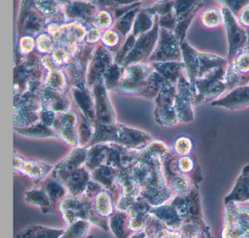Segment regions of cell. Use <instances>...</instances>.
Segmentation results:
<instances>
[{
	"label": "cell",
	"mask_w": 249,
	"mask_h": 238,
	"mask_svg": "<svg viewBox=\"0 0 249 238\" xmlns=\"http://www.w3.org/2000/svg\"><path fill=\"white\" fill-rule=\"evenodd\" d=\"M180 50L185 73L192 83L218 67L229 64L222 57L196 51L186 40L180 43Z\"/></svg>",
	"instance_id": "cell-1"
},
{
	"label": "cell",
	"mask_w": 249,
	"mask_h": 238,
	"mask_svg": "<svg viewBox=\"0 0 249 238\" xmlns=\"http://www.w3.org/2000/svg\"><path fill=\"white\" fill-rule=\"evenodd\" d=\"M227 65L221 66L193 83L196 91V102L213 100L227 92L225 76Z\"/></svg>",
	"instance_id": "cell-2"
},
{
	"label": "cell",
	"mask_w": 249,
	"mask_h": 238,
	"mask_svg": "<svg viewBox=\"0 0 249 238\" xmlns=\"http://www.w3.org/2000/svg\"><path fill=\"white\" fill-rule=\"evenodd\" d=\"M221 13L228 39V62H231L240 53L248 48L246 29L239 23L237 18L225 6L221 4Z\"/></svg>",
	"instance_id": "cell-3"
},
{
	"label": "cell",
	"mask_w": 249,
	"mask_h": 238,
	"mask_svg": "<svg viewBox=\"0 0 249 238\" xmlns=\"http://www.w3.org/2000/svg\"><path fill=\"white\" fill-rule=\"evenodd\" d=\"M59 211L67 224L70 225L78 220L89 221L96 210L91 199L68 194L59 203Z\"/></svg>",
	"instance_id": "cell-4"
},
{
	"label": "cell",
	"mask_w": 249,
	"mask_h": 238,
	"mask_svg": "<svg viewBox=\"0 0 249 238\" xmlns=\"http://www.w3.org/2000/svg\"><path fill=\"white\" fill-rule=\"evenodd\" d=\"M151 61L156 62L181 61L180 44L172 31L161 28L158 45L151 57Z\"/></svg>",
	"instance_id": "cell-5"
},
{
	"label": "cell",
	"mask_w": 249,
	"mask_h": 238,
	"mask_svg": "<svg viewBox=\"0 0 249 238\" xmlns=\"http://www.w3.org/2000/svg\"><path fill=\"white\" fill-rule=\"evenodd\" d=\"M176 85L167 81L157 95V121L163 124H174L178 118L175 110Z\"/></svg>",
	"instance_id": "cell-6"
},
{
	"label": "cell",
	"mask_w": 249,
	"mask_h": 238,
	"mask_svg": "<svg viewBox=\"0 0 249 238\" xmlns=\"http://www.w3.org/2000/svg\"><path fill=\"white\" fill-rule=\"evenodd\" d=\"M87 154L88 150L85 147L75 149L55 166L52 171V175L63 183L70 174L85 165Z\"/></svg>",
	"instance_id": "cell-7"
},
{
	"label": "cell",
	"mask_w": 249,
	"mask_h": 238,
	"mask_svg": "<svg viewBox=\"0 0 249 238\" xmlns=\"http://www.w3.org/2000/svg\"><path fill=\"white\" fill-rule=\"evenodd\" d=\"M151 210L149 203L140 195L127 211L130 218L129 228L132 232L135 234L142 232L149 224L153 219L150 213Z\"/></svg>",
	"instance_id": "cell-8"
},
{
	"label": "cell",
	"mask_w": 249,
	"mask_h": 238,
	"mask_svg": "<svg viewBox=\"0 0 249 238\" xmlns=\"http://www.w3.org/2000/svg\"><path fill=\"white\" fill-rule=\"evenodd\" d=\"M52 128L62 140L72 146L78 143L77 118L72 112L59 114L56 117Z\"/></svg>",
	"instance_id": "cell-9"
},
{
	"label": "cell",
	"mask_w": 249,
	"mask_h": 238,
	"mask_svg": "<svg viewBox=\"0 0 249 238\" xmlns=\"http://www.w3.org/2000/svg\"><path fill=\"white\" fill-rule=\"evenodd\" d=\"M37 185L44 190L52 203L53 213H56L57 209L59 210V203L68 194L65 185L52 173Z\"/></svg>",
	"instance_id": "cell-10"
},
{
	"label": "cell",
	"mask_w": 249,
	"mask_h": 238,
	"mask_svg": "<svg viewBox=\"0 0 249 238\" xmlns=\"http://www.w3.org/2000/svg\"><path fill=\"white\" fill-rule=\"evenodd\" d=\"M91 181V172L85 166H83L70 174L62 183L66 187L68 194L78 197L84 194Z\"/></svg>",
	"instance_id": "cell-11"
},
{
	"label": "cell",
	"mask_w": 249,
	"mask_h": 238,
	"mask_svg": "<svg viewBox=\"0 0 249 238\" xmlns=\"http://www.w3.org/2000/svg\"><path fill=\"white\" fill-rule=\"evenodd\" d=\"M158 22L157 21L153 29L148 33L142 35L138 40L134 52L130 54V55L126 58V64H129V62L132 61L141 59L144 56H148L151 54L158 39Z\"/></svg>",
	"instance_id": "cell-12"
},
{
	"label": "cell",
	"mask_w": 249,
	"mask_h": 238,
	"mask_svg": "<svg viewBox=\"0 0 249 238\" xmlns=\"http://www.w3.org/2000/svg\"><path fill=\"white\" fill-rule=\"evenodd\" d=\"M213 105L238 108L249 105V86L237 87L227 92L225 96L213 102Z\"/></svg>",
	"instance_id": "cell-13"
},
{
	"label": "cell",
	"mask_w": 249,
	"mask_h": 238,
	"mask_svg": "<svg viewBox=\"0 0 249 238\" xmlns=\"http://www.w3.org/2000/svg\"><path fill=\"white\" fill-rule=\"evenodd\" d=\"M95 97L96 121L104 124H115L114 112L102 85L96 87Z\"/></svg>",
	"instance_id": "cell-14"
},
{
	"label": "cell",
	"mask_w": 249,
	"mask_h": 238,
	"mask_svg": "<svg viewBox=\"0 0 249 238\" xmlns=\"http://www.w3.org/2000/svg\"><path fill=\"white\" fill-rule=\"evenodd\" d=\"M119 142L118 144L124 147L129 148H135L146 144L151 137L142 132L135 128H129L124 126L119 125Z\"/></svg>",
	"instance_id": "cell-15"
},
{
	"label": "cell",
	"mask_w": 249,
	"mask_h": 238,
	"mask_svg": "<svg viewBox=\"0 0 249 238\" xmlns=\"http://www.w3.org/2000/svg\"><path fill=\"white\" fill-rule=\"evenodd\" d=\"M127 212L116 210L109 218V228L116 238H130L134 235L129 228Z\"/></svg>",
	"instance_id": "cell-16"
},
{
	"label": "cell",
	"mask_w": 249,
	"mask_h": 238,
	"mask_svg": "<svg viewBox=\"0 0 249 238\" xmlns=\"http://www.w3.org/2000/svg\"><path fill=\"white\" fill-rule=\"evenodd\" d=\"M119 127L116 124H104L96 121L94 124V134L89 147L97 144L107 143H118L119 142Z\"/></svg>",
	"instance_id": "cell-17"
},
{
	"label": "cell",
	"mask_w": 249,
	"mask_h": 238,
	"mask_svg": "<svg viewBox=\"0 0 249 238\" xmlns=\"http://www.w3.org/2000/svg\"><path fill=\"white\" fill-rule=\"evenodd\" d=\"M53 170V167L51 165L36 161H25L19 172L38 184L44 181Z\"/></svg>",
	"instance_id": "cell-18"
},
{
	"label": "cell",
	"mask_w": 249,
	"mask_h": 238,
	"mask_svg": "<svg viewBox=\"0 0 249 238\" xmlns=\"http://www.w3.org/2000/svg\"><path fill=\"white\" fill-rule=\"evenodd\" d=\"M90 199L92 200L97 214L102 217L109 219L116 210V202L113 195L110 191L104 188L96 193L94 197Z\"/></svg>",
	"instance_id": "cell-19"
},
{
	"label": "cell",
	"mask_w": 249,
	"mask_h": 238,
	"mask_svg": "<svg viewBox=\"0 0 249 238\" xmlns=\"http://www.w3.org/2000/svg\"><path fill=\"white\" fill-rule=\"evenodd\" d=\"M110 145L97 144L91 146L88 150L85 166L90 171L94 170L102 165H106Z\"/></svg>",
	"instance_id": "cell-20"
},
{
	"label": "cell",
	"mask_w": 249,
	"mask_h": 238,
	"mask_svg": "<svg viewBox=\"0 0 249 238\" xmlns=\"http://www.w3.org/2000/svg\"><path fill=\"white\" fill-rule=\"evenodd\" d=\"M24 198L28 204L40 207L43 214L53 213L49 197L39 185L27 191L24 194Z\"/></svg>",
	"instance_id": "cell-21"
},
{
	"label": "cell",
	"mask_w": 249,
	"mask_h": 238,
	"mask_svg": "<svg viewBox=\"0 0 249 238\" xmlns=\"http://www.w3.org/2000/svg\"><path fill=\"white\" fill-rule=\"evenodd\" d=\"M65 229H53L47 226L34 225L17 234V238H60Z\"/></svg>",
	"instance_id": "cell-22"
},
{
	"label": "cell",
	"mask_w": 249,
	"mask_h": 238,
	"mask_svg": "<svg viewBox=\"0 0 249 238\" xmlns=\"http://www.w3.org/2000/svg\"><path fill=\"white\" fill-rule=\"evenodd\" d=\"M156 71L161 74L166 80L177 85L179 77L184 70L181 61H168V62H156L154 64Z\"/></svg>",
	"instance_id": "cell-23"
},
{
	"label": "cell",
	"mask_w": 249,
	"mask_h": 238,
	"mask_svg": "<svg viewBox=\"0 0 249 238\" xmlns=\"http://www.w3.org/2000/svg\"><path fill=\"white\" fill-rule=\"evenodd\" d=\"M73 96L77 105L82 111L83 115L92 125L95 124L97 117L94 104L87 93L79 89L73 91Z\"/></svg>",
	"instance_id": "cell-24"
},
{
	"label": "cell",
	"mask_w": 249,
	"mask_h": 238,
	"mask_svg": "<svg viewBox=\"0 0 249 238\" xmlns=\"http://www.w3.org/2000/svg\"><path fill=\"white\" fill-rule=\"evenodd\" d=\"M199 19L202 26L207 29H216L224 23L221 7H209L201 10Z\"/></svg>",
	"instance_id": "cell-25"
},
{
	"label": "cell",
	"mask_w": 249,
	"mask_h": 238,
	"mask_svg": "<svg viewBox=\"0 0 249 238\" xmlns=\"http://www.w3.org/2000/svg\"><path fill=\"white\" fill-rule=\"evenodd\" d=\"M18 134L32 138H46V137H56V132L51 127H46L41 122L37 123L34 125L25 128H15Z\"/></svg>",
	"instance_id": "cell-26"
},
{
	"label": "cell",
	"mask_w": 249,
	"mask_h": 238,
	"mask_svg": "<svg viewBox=\"0 0 249 238\" xmlns=\"http://www.w3.org/2000/svg\"><path fill=\"white\" fill-rule=\"evenodd\" d=\"M91 223L87 220H78L68 225L60 238H86L91 229Z\"/></svg>",
	"instance_id": "cell-27"
},
{
	"label": "cell",
	"mask_w": 249,
	"mask_h": 238,
	"mask_svg": "<svg viewBox=\"0 0 249 238\" xmlns=\"http://www.w3.org/2000/svg\"><path fill=\"white\" fill-rule=\"evenodd\" d=\"M78 128V143L81 147L89 146L94 137V128L92 124L83 115L81 117Z\"/></svg>",
	"instance_id": "cell-28"
},
{
	"label": "cell",
	"mask_w": 249,
	"mask_h": 238,
	"mask_svg": "<svg viewBox=\"0 0 249 238\" xmlns=\"http://www.w3.org/2000/svg\"><path fill=\"white\" fill-rule=\"evenodd\" d=\"M40 120V113L36 111H16L14 126L16 128H25L37 124Z\"/></svg>",
	"instance_id": "cell-29"
},
{
	"label": "cell",
	"mask_w": 249,
	"mask_h": 238,
	"mask_svg": "<svg viewBox=\"0 0 249 238\" xmlns=\"http://www.w3.org/2000/svg\"><path fill=\"white\" fill-rule=\"evenodd\" d=\"M140 196V188H137L130 192L122 193L119 201L116 204V210L127 212L133 205Z\"/></svg>",
	"instance_id": "cell-30"
},
{
	"label": "cell",
	"mask_w": 249,
	"mask_h": 238,
	"mask_svg": "<svg viewBox=\"0 0 249 238\" xmlns=\"http://www.w3.org/2000/svg\"><path fill=\"white\" fill-rule=\"evenodd\" d=\"M102 51H100L97 53L93 61V66L91 67V74H90V77H92V80L91 81H94V79L97 75L101 74L102 72L104 71V68L107 64L108 56L106 53L102 52Z\"/></svg>",
	"instance_id": "cell-31"
},
{
	"label": "cell",
	"mask_w": 249,
	"mask_h": 238,
	"mask_svg": "<svg viewBox=\"0 0 249 238\" xmlns=\"http://www.w3.org/2000/svg\"><path fill=\"white\" fill-rule=\"evenodd\" d=\"M230 64H232L239 72L249 74V51L245 50L237 55Z\"/></svg>",
	"instance_id": "cell-32"
},
{
	"label": "cell",
	"mask_w": 249,
	"mask_h": 238,
	"mask_svg": "<svg viewBox=\"0 0 249 238\" xmlns=\"http://www.w3.org/2000/svg\"><path fill=\"white\" fill-rule=\"evenodd\" d=\"M153 21L151 16L145 12H142L138 18V20L135 23L134 34L137 35H139L140 33L146 32L147 30L151 29Z\"/></svg>",
	"instance_id": "cell-33"
},
{
	"label": "cell",
	"mask_w": 249,
	"mask_h": 238,
	"mask_svg": "<svg viewBox=\"0 0 249 238\" xmlns=\"http://www.w3.org/2000/svg\"><path fill=\"white\" fill-rule=\"evenodd\" d=\"M219 2L227 7L236 18L249 4V1H220Z\"/></svg>",
	"instance_id": "cell-34"
},
{
	"label": "cell",
	"mask_w": 249,
	"mask_h": 238,
	"mask_svg": "<svg viewBox=\"0 0 249 238\" xmlns=\"http://www.w3.org/2000/svg\"><path fill=\"white\" fill-rule=\"evenodd\" d=\"M56 113L54 111L49 109H43L40 112V121L46 127H52L56 119Z\"/></svg>",
	"instance_id": "cell-35"
},
{
	"label": "cell",
	"mask_w": 249,
	"mask_h": 238,
	"mask_svg": "<svg viewBox=\"0 0 249 238\" xmlns=\"http://www.w3.org/2000/svg\"><path fill=\"white\" fill-rule=\"evenodd\" d=\"M105 77H106L107 86H108L109 88L113 87L119 80V70L118 67L113 66L105 74Z\"/></svg>",
	"instance_id": "cell-36"
},
{
	"label": "cell",
	"mask_w": 249,
	"mask_h": 238,
	"mask_svg": "<svg viewBox=\"0 0 249 238\" xmlns=\"http://www.w3.org/2000/svg\"><path fill=\"white\" fill-rule=\"evenodd\" d=\"M135 13H136V11L132 10L130 13H127L118 23V29L124 35H126V32H128V29H129V28H130V25L132 23V20H133Z\"/></svg>",
	"instance_id": "cell-37"
},
{
	"label": "cell",
	"mask_w": 249,
	"mask_h": 238,
	"mask_svg": "<svg viewBox=\"0 0 249 238\" xmlns=\"http://www.w3.org/2000/svg\"><path fill=\"white\" fill-rule=\"evenodd\" d=\"M239 23L245 29H249V4H248L237 18Z\"/></svg>",
	"instance_id": "cell-38"
},
{
	"label": "cell",
	"mask_w": 249,
	"mask_h": 238,
	"mask_svg": "<svg viewBox=\"0 0 249 238\" xmlns=\"http://www.w3.org/2000/svg\"><path fill=\"white\" fill-rule=\"evenodd\" d=\"M134 42H135V38H134V37H129V39H128L127 40H126V42H125L123 48H122V49L121 50L120 52H119V57H118L119 61H121V60L124 58L125 54H126V53L128 52V51L132 48Z\"/></svg>",
	"instance_id": "cell-39"
},
{
	"label": "cell",
	"mask_w": 249,
	"mask_h": 238,
	"mask_svg": "<svg viewBox=\"0 0 249 238\" xmlns=\"http://www.w3.org/2000/svg\"><path fill=\"white\" fill-rule=\"evenodd\" d=\"M24 162V161L22 159H21V158L15 156V157H14V169L19 172L20 169H21Z\"/></svg>",
	"instance_id": "cell-40"
},
{
	"label": "cell",
	"mask_w": 249,
	"mask_h": 238,
	"mask_svg": "<svg viewBox=\"0 0 249 238\" xmlns=\"http://www.w3.org/2000/svg\"><path fill=\"white\" fill-rule=\"evenodd\" d=\"M130 238H146V235H145V232H144V231H142V232L134 234Z\"/></svg>",
	"instance_id": "cell-41"
},
{
	"label": "cell",
	"mask_w": 249,
	"mask_h": 238,
	"mask_svg": "<svg viewBox=\"0 0 249 238\" xmlns=\"http://www.w3.org/2000/svg\"><path fill=\"white\" fill-rule=\"evenodd\" d=\"M248 34V48L247 49L249 51V29H246Z\"/></svg>",
	"instance_id": "cell-42"
},
{
	"label": "cell",
	"mask_w": 249,
	"mask_h": 238,
	"mask_svg": "<svg viewBox=\"0 0 249 238\" xmlns=\"http://www.w3.org/2000/svg\"><path fill=\"white\" fill-rule=\"evenodd\" d=\"M86 238H94V237L93 236V235H89V236H87Z\"/></svg>",
	"instance_id": "cell-43"
}]
</instances>
